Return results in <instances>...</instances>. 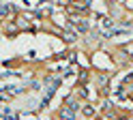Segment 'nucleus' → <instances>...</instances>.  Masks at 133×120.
Listing matches in <instances>:
<instances>
[{
	"instance_id": "nucleus-3",
	"label": "nucleus",
	"mask_w": 133,
	"mask_h": 120,
	"mask_svg": "<svg viewBox=\"0 0 133 120\" xmlns=\"http://www.w3.org/2000/svg\"><path fill=\"white\" fill-rule=\"evenodd\" d=\"M79 82H82V84H88V73H86V71L79 73Z\"/></svg>"
},
{
	"instance_id": "nucleus-1",
	"label": "nucleus",
	"mask_w": 133,
	"mask_h": 120,
	"mask_svg": "<svg viewBox=\"0 0 133 120\" xmlns=\"http://www.w3.org/2000/svg\"><path fill=\"white\" fill-rule=\"evenodd\" d=\"M62 37H64L66 43H73V41H75V34H73V32H62Z\"/></svg>"
},
{
	"instance_id": "nucleus-4",
	"label": "nucleus",
	"mask_w": 133,
	"mask_h": 120,
	"mask_svg": "<svg viewBox=\"0 0 133 120\" xmlns=\"http://www.w3.org/2000/svg\"><path fill=\"white\" fill-rule=\"evenodd\" d=\"M101 26H103V30H105V28H110V26H112V19H103Z\"/></svg>"
},
{
	"instance_id": "nucleus-2",
	"label": "nucleus",
	"mask_w": 133,
	"mask_h": 120,
	"mask_svg": "<svg viewBox=\"0 0 133 120\" xmlns=\"http://www.w3.org/2000/svg\"><path fill=\"white\" fill-rule=\"evenodd\" d=\"M82 114H84L86 118H92V116H95V109H92V107H84V109H82Z\"/></svg>"
}]
</instances>
